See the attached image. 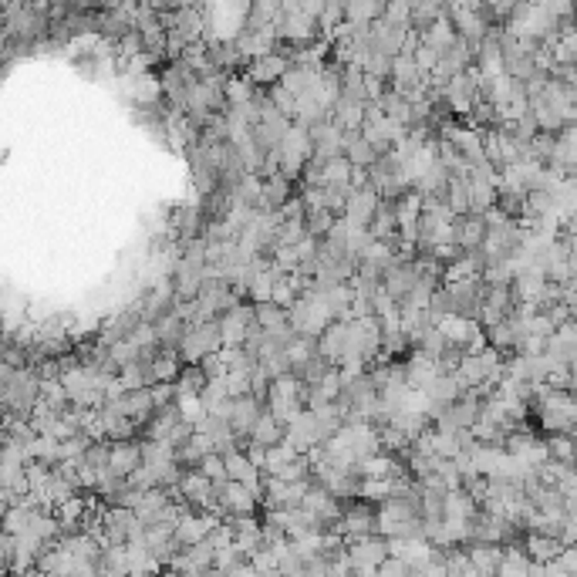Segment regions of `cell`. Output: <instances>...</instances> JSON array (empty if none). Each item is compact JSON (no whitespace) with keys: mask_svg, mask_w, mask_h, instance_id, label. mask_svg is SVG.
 <instances>
[{"mask_svg":"<svg viewBox=\"0 0 577 577\" xmlns=\"http://www.w3.org/2000/svg\"><path fill=\"white\" fill-rule=\"evenodd\" d=\"M287 314H291V324H294L297 335L314 338V341H321L324 331L335 324V314H331V308H328L324 294H318V291H314V281L308 284V291L297 297L294 308L287 310Z\"/></svg>","mask_w":577,"mask_h":577,"instance_id":"cell-1","label":"cell"},{"mask_svg":"<svg viewBox=\"0 0 577 577\" xmlns=\"http://www.w3.org/2000/svg\"><path fill=\"white\" fill-rule=\"evenodd\" d=\"M223 352V338H220V321H193L186 324L183 345H179V354H183L186 365H203V358Z\"/></svg>","mask_w":577,"mask_h":577,"instance_id":"cell-2","label":"cell"},{"mask_svg":"<svg viewBox=\"0 0 577 577\" xmlns=\"http://www.w3.org/2000/svg\"><path fill=\"white\" fill-rule=\"evenodd\" d=\"M318 34H321L318 21L304 14L301 4H284V14L277 21V38L281 41H287L291 48H308V44L321 41Z\"/></svg>","mask_w":577,"mask_h":577,"instance_id":"cell-3","label":"cell"},{"mask_svg":"<svg viewBox=\"0 0 577 577\" xmlns=\"http://www.w3.org/2000/svg\"><path fill=\"white\" fill-rule=\"evenodd\" d=\"M335 534L348 540H358V537H379V507L375 503H365V500H352L345 507V517L335 527Z\"/></svg>","mask_w":577,"mask_h":577,"instance_id":"cell-4","label":"cell"},{"mask_svg":"<svg viewBox=\"0 0 577 577\" xmlns=\"http://www.w3.org/2000/svg\"><path fill=\"white\" fill-rule=\"evenodd\" d=\"M345 547H348L352 574H372L389 561V540L385 537H358V540H348Z\"/></svg>","mask_w":577,"mask_h":577,"instance_id":"cell-5","label":"cell"},{"mask_svg":"<svg viewBox=\"0 0 577 577\" xmlns=\"http://www.w3.org/2000/svg\"><path fill=\"white\" fill-rule=\"evenodd\" d=\"M210 415L226 419V423L233 425V433H237L240 439H250L254 425L260 423V415H264V402H257L254 395H243V398H230L220 412H210Z\"/></svg>","mask_w":577,"mask_h":577,"instance_id":"cell-6","label":"cell"},{"mask_svg":"<svg viewBox=\"0 0 577 577\" xmlns=\"http://www.w3.org/2000/svg\"><path fill=\"white\" fill-rule=\"evenodd\" d=\"M284 442L291 446V450H297L301 456H310V452L318 450V446H324L328 442V436H324L321 423H318V415L310 412V408H304L301 415H297L294 423L287 425V436H284Z\"/></svg>","mask_w":577,"mask_h":577,"instance_id":"cell-7","label":"cell"},{"mask_svg":"<svg viewBox=\"0 0 577 577\" xmlns=\"http://www.w3.org/2000/svg\"><path fill=\"white\" fill-rule=\"evenodd\" d=\"M257 328V314H254V304H237L230 308L220 318V338H223V348L226 345H247L250 331Z\"/></svg>","mask_w":577,"mask_h":577,"instance_id":"cell-8","label":"cell"},{"mask_svg":"<svg viewBox=\"0 0 577 577\" xmlns=\"http://www.w3.org/2000/svg\"><path fill=\"white\" fill-rule=\"evenodd\" d=\"M216 500H220V510L223 513H233V517H254V510L260 507V500L254 496L250 486L243 483H216Z\"/></svg>","mask_w":577,"mask_h":577,"instance_id":"cell-9","label":"cell"},{"mask_svg":"<svg viewBox=\"0 0 577 577\" xmlns=\"http://www.w3.org/2000/svg\"><path fill=\"white\" fill-rule=\"evenodd\" d=\"M220 513H183L179 523H176V540H179V547H197L203 544L206 537L220 527Z\"/></svg>","mask_w":577,"mask_h":577,"instance_id":"cell-10","label":"cell"},{"mask_svg":"<svg viewBox=\"0 0 577 577\" xmlns=\"http://www.w3.org/2000/svg\"><path fill=\"white\" fill-rule=\"evenodd\" d=\"M547 170H554L557 176H577V126H567L564 132H557L554 139V153L547 159Z\"/></svg>","mask_w":577,"mask_h":577,"instance_id":"cell-11","label":"cell"},{"mask_svg":"<svg viewBox=\"0 0 577 577\" xmlns=\"http://www.w3.org/2000/svg\"><path fill=\"white\" fill-rule=\"evenodd\" d=\"M310 139H314V159H318V162H328V159L345 155V139H348V132L335 126V118H328V122L310 128Z\"/></svg>","mask_w":577,"mask_h":577,"instance_id":"cell-12","label":"cell"},{"mask_svg":"<svg viewBox=\"0 0 577 577\" xmlns=\"http://www.w3.org/2000/svg\"><path fill=\"white\" fill-rule=\"evenodd\" d=\"M254 314H257V328L260 331H267L270 338H277V341H287L294 338L297 331H294V324H291V314L284 308H277L274 301H267V304H254Z\"/></svg>","mask_w":577,"mask_h":577,"instance_id":"cell-13","label":"cell"},{"mask_svg":"<svg viewBox=\"0 0 577 577\" xmlns=\"http://www.w3.org/2000/svg\"><path fill=\"white\" fill-rule=\"evenodd\" d=\"M274 41H277V28H250L247 24V31L233 41V48L243 61H260V57L274 55Z\"/></svg>","mask_w":577,"mask_h":577,"instance_id":"cell-14","label":"cell"},{"mask_svg":"<svg viewBox=\"0 0 577 577\" xmlns=\"http://www.w3.org/2000/svg\"><path fill=\"white\" fill-rule=\"evenodd\" d=\"M442 375V365H439L436 358H429V354H419L412 352L406 362V385L412 392H429L436 379Z\"/></svg>","mask_w":577,"mask_h":577,"instance_id":"cell-15","label":"cell"},{"mask_svg":"<svg viewBox=\"0 0 577 577\" xmlns=\"http://www.w3.org/2000/svg\"><path fill=\"white\" fill-rule=\"evenodd\" d=\"M419 267H415V260H406V257H398L392 267L385 270V277H381V284L389 287V294L395 297V301H406L408 294H412V287L419 284Z\"/></svg>","mask_w":577,"mask_h":577,"instance_id":"cell-16","label":"cell"},{"mask_svg":"<svg viewBox=\"0 0 577 577\" xmlns=\"http://www.w3.org/2000/svg\"><path fill=\"white\" fill-rule=\"evenodd\" d=\"M287 68H291V57L284 55V51H274V55L260 57V61H250L247 65V78L254 82V85H281V78L287 74Z\"/></svg>","mask_w":577,"mask_h":577,"instance_id":"cell-17","label":"cell"},{"mask_svg":"<svg viewBox=\"0 0 577 577\" xmlns=\"http://www.w3.org/2000/svg\"><path fill=\"white\" fill-rule=\"evenodd\" d=\"M381 206V197L379 189H352V197H348V206H345V220L352 226H372V220H375V213H379Z\"/></svg>","mask_w":577,"mask_h":577,"instance_id":"cell-18","label":"cell"},{"mask_svg":"<svg viewBox=\"0 0 577 577\" xmlns=\"http://www.w3.org/2000/svg\"><path fill=\"white\" fill-rule=\"evenodd\" d=\"M456 240H459V250L463 254H479L483 250V240H486V216H456Z\"/></svg>","mask_w":577,"mask_h":577,"instance_id":"cell-19","label":"cell"},{"mask_svg":"<svg viewBox=\"0 0 577 577\" xmlns=\"http://www.w3.org/2000/svg\"><path fill=\"white\" fill-rule=\"evenodd\" d=\"M520 547L527 550V557L534 564H554L557 557L564 554V540L561 537H550V534H523Z\"/></svg>","mask_w":577,"mask_h":577,"instance_id":"cell-20","label":"cell"},{"mask_svg":"<svg viewBox=\"0 0 577 577\" xmlns=\"http://www.w3.org/2000/svg\"><path fill=\"white\" fill-rule=\"evenodd\" d=\"M503 554H507V547H500V544H466V557H469V564H473L483 577L500 574Z\"/></svg>","mask_w":577,"mask_h":577,"instance_id":"cell-21","label":"cell"},{"mask_svg":"<svg viewBox=\"0 0 577 577\" xmlns=\"http://www.w3.org/2000/svg\"><path fill=\"white\" fill-rule=\"evenodd\" d=\"M365 115H368V101L352 99V95H341L338 105L331 109L335 126L345 128V132H362V128H365Z\"/></svg>","mask_w":577,"mask_h":577,"instance_id":"cell-22","label":"cell"},{"mask_svg":"<svg viewBox=\"0 0 577 577\" xmlns=\"http://www.w3.org/2000/svg\"><path fill=\"white\" fill-rule=\"evenodd\" d=\"M142 466V442L126 439V442H112V473L118 479H132V473Z\"/></svg>","mask_w":577,"mask_h":577,"instance_id":"cell-23","label":"cell"},{"mask_svg":"<svg viewBox=\"0 0 577 577\" xmlns=\"http://www.w3.org/2000/svg\"><path fill=\"white\" fill-rule=\"evenodd\" d=\"M345 159L352 162L354 170H372V166L381 159V153L362 136V132H348V139H345Z\"/></svg>","mask_w":577,"mask_h":577,"instance_id":"cell-24","label":"cell"},{"mask_svg":"<svg viewBox=\"0 0 577 577\" xmlns=\"http://www.w3.org/2000/svg\"><path fill=\"white\" fill-rule=\"evenodd\" d=\"M321 71L324 68H301V65H291L287 74L281 78V88L284 92H291L294 99H304V95H310L314 85L321 82Z\"/></svg>","mask_w":577,"mask_h":577,"instance_id":"cell-25","label":"cell"},{"mask_svg":"<svg viewBox=\"0 0 577 577\" xmlns=\"http://www.w3.org/2000/svg\"><path fill=\"white\" fill-rule=\"evenodd\" d=\"M456 41H459V31L452 28L450 17H439L433 28L423 31V44L425 48H433V51H439V55H446Z\"/></svg>","mask_w":577,"mask_h":577,"instance_id":"cell-26","label":"cell"},{"mask_svg":"<svg viewBox=\"0 0 577 577\" xmlns=\"http://www.w3.org/2000/svg\"><path fill=\"white\" fill-rule=\"evenodd\" d=\"M284 354H287V362H291V372H301L304 365H310L321 348H318V341L314 338H304V335H294V338L284 345Z\"/></svg>","mask_w":577,"mask_h":577,"instance_id":"cell-27","label":"cell"},{"mask_svg":"<svg viewBox=\"0 0 577 577\" xmlns=\"http://www.w3.org/2000/svg\"><path fill=\"white\" fill-rule=\"evenodd\" d=\"M284 436H287V425H281L274 415H270L267 408H264L260 423H257L254 433H250V442L264 446V450H274V446H281V442H284Z\"/></svg>","mask_w":577,"mask_h":577,"instance_id":"cell-28","label":"cell"},{"mask_svg":"<svg viewBox=\"0 0 577 577\" xmlns=\"http://www.w3.org/2000/svg\"><path fill=\"white\" fill-rule=\"evenodd\" d=\"M446 517L450 520H476L479 503L466 490H450L446 493Z\"/></svg>","mask_w":577,"mask_h":577,"instance_id":"cell-29","label":"cell"},{"mask_svg":"<svg viewBox=\"0 0 577 577\" xmlns=\"http://www.w3.org/2000/svg\"><path fill=\"white\" fill-rule=\"evenodd\" d=\"M99 577H132V567H128V547L101 550Z\"/></svg>","mask_w":577,"mask_h":577,"instance_id":"cell-30","label":"cell"},{"mask_svg":"<svg viewBox=\"0 0 577 577\" xmlns=\"http://www.w3.org/2000/svg\"><path fill=\"white\" fill-rule=\"evenodd\" d=\"M223 95H226V105L237 109V105H250L257 99V88L247 74H230L223 85Z\"/></svg>","mask_w":577,"mask_h":577,"instance_id":"cell-31","label":"cell"},{"mask_svg":"<svg viewBox=\"0 0 577 577\" xmlns=\"http://www.w3.org/2000/svg\"><path fill=\"white\" fill-rule=\"evenodd\" d=\"M547 442V456L554 463H567V466H577V442L571 433H561V436H544Z\"/></svg>","mask_w":577,"mask_h":577,"instance_id":"cell-32","label":"cell"},{"mask_svg":"<svg viewBox=\"0 0 577 577\" xmlns=\"http://www.w3.org/2000/svg\"><path fill=\"white\" fill-rule=\"evenodd\" d=\"M381 14H385V4H379V0H352V4H345V17L352 24H375Z\"/></svg>","mask_w":577,"mask_h":577,"instance_id":"cell-33","label":"cell"},{"mask_svg":"<svg viewBox=\"0 0 577 577\" xmlns=\"http://www.w3.org/2000/svg\"><path fill=\"white\" fill-rule=\"evenodd\" d=\"M179 423H183V419H179V412H176V406H172V408H162V412H155L153 419L145 423V433H149L145 439H170L172 433H176V425H179Z\"/></svg>","mask_w":577,"mask_h":577,"instance_id":"cell-34","label":"cell"},{"mask_svg":"<svg viewBox=\"0 0 577 577\" xmlns=\"http://www.w3.org/2000/svg\"><path fill=\"white\" fill-rule=\"evenodd\" d=\"M446 203L456 216H469V176H452L450 189H446Z\"/></svg>","mask_w":577,"mask_h":577,"instance_id":"cell-35","label":"cell"},{"mask_svg":"<svg viewBox=\"0 0 577 577\" xmlns=\"http://www.w3.org/2000/svg\"><path fill=\"white\" fill-rule=\"evenodd\" d=\"M297 459H301V452L291 450L287 442H281V446H274V450H267V463H264V476H281L287 466H294Z\"/></svg>","mask_w":577,"mask_h":577,"instance_id":"cell-36","label":"cell"},{"mask_svg":"<svg viewBox=\"0 0 577 577\" xmlns=\"http://www.w3.org/2000/svg\"><path fill=\"white\" fill-rule=\"evenodd\" d=\"M176 412H179V419L189 423L193 429L210 415V408L203 406V398H199V395H179V398H176Z\"/></svg>","mask_w":577,"mask_h":577,"instance_id":"cell-37","label":"cell"},{"mask_svg":"<svg viewBox=\"0 0 577 577\" xmlns=\"http://www.w3.org/2000/svg\"><path fill=\"white\" fill-rule=\"evenodd\" d=\"M206 372H203V365H186L183 375L176 379V392L179 395H199L203 389H206Z\"/></svg>","mask_w":577,"mask_h":577,"instance_id":"cell-38","label":"cell"},{"mask_svg":"<svg viewBox=\"0 0 577 577\" xmlns=\"http://www.w3.org/2000/svg\"><path fill=\"white\" fill-rule=\"evenodd\" d=\"M199 398H203V406L210 408V412H220V408L230 402V389H226V375L223 379H210L206 381V389L199 392Z\"/></svg>","mask_w":577,"mask_h":577,"instance_id":"cell-39","label":"cell"},{"mask_svg":"<svg viewBox=\"0 0 577 577\" xmlns=\"http://www.w3.org/2000/svg\"><path fill=\"white\" fill-rule=\"evenodd\" d=\"M446 348H450V341L442 338V331H439V328H429L423 338L415 341V352L429 354V358H436V362L442 358V354H446Z\"/></svg>","mask_w":577,"mask_h":577,"instance_id":"cell-40","label":"cell"},{"mask_svg":"<svg viewBox=\"0 0 577 577\" xmlns=\"http://www.w3.org/2000/svg\"><path fill=\"white\" fill-rule=\"evenodd\" d=\"M304 223H308V233H310V237L328 240V233H331V226L338 223V220H335V213H331V210H318V213H308V220H304Z\"/></svg>","mask_w":577,"mask_h":577,"instance_id":"cell-41","label":"cell"},{"mask_svg":"<svg viewBox=\"0 0 577 577\" xmlns=\"http://www.w3.org/2000/svg\"><path fill=\"white\" fill-rule=\"evenodd\" d=\"M270 260H274L284 274H301V267H304V260H301V254H297V247H274Z\"/></svg>","mask_w":577,"mask_h":577,"instance_id":"cell-42","label":"cell"},{"mask_svg":"<svg viewBox=\"0 0 577 577\" xmlns=\"http://www.w3.org/2000/svg\"><path fill=\"white\" fill-rule=\"evenodd\" d=\"M385 21L389 24H398V28H412V4L406 0H395V4H385Z\"/></svg>","mask_w":577,"mask_h":577,"instance_id":"cell-43","label":"cell"},{"mask_svg":"<svg viewBox=\"0 0 577 577\" xmlns=\"http://www.w3.org/2000/svg\"><path fill=\"white\" fill-rule=\"evenodd\" d=\"M270 101H274V105H277V112L287 115L291 122H294V118H297V99H294V95H291V92H284L281 85H274V88H270Z\"/></svg>","mask_w":577,"mask_h":577,"instance_id":"cell-44","label":"cell"},{"mask_svg":"<svg viewBox=\"0 0 577 577\" xmlns=\"http://www.w3.org/2000/svg\"><path fill=\"white\" fill-rule=\"evenodd\" d=\"M199 473L206 479H213V483H226V459L213 452V456H206V459L199 463Z\"/></svg>","mask_w":577,"mask_h":577,"instance_id":"cell-45","label":"cell"},{"mask_svg":"<svg viewBox=\"0 0 577 577\" xmlns=\"http://www.w3.org/2000/svg\"><path fill=\"white\" fill-rule=\"evenodd\" d=\"M250 375H254V372H226L230 398H243V395H250Z\"/></svg>","mask_w":577,"mask_h":577,"instance_id":"cell-46","label":"cell"},{"mask_svg":"<svg viewBox=\"0 0 577 577\" xmlns=\"http://www.w3.org/2000/svg\"><path fill=\"white\" fill-rule=\"evenodd\" d=\"M554 564L561 567L564 574H577V544H574V547H564V554Z\"/></svg>","mask_w":577,"mask_h":577,"instance_id":"cell-47","label":"cell"},{"mask_svg":"<svg viewBox=\"0 0 577 577\" xmlns=\"http://www.w3.org/2000/svg\"><path fill=\"white\" fill-rule=\"evenodd\" d=\"M203 372H206V379H223L226 375V365L220 354H210V358H203Z\"/></svg>","mask_w":577,"mask_h":577,"instance_id":"cell-48","label":"cell"},{"mask_svg":"<svg viewBox=\"0 0 577 577\" xmlns=\"http://www.w3.org/2000/svg\"><path fill=\"white\" fill-rule=\"evenodd\" d=\"M379 577H408V567L402 561H395V557H389V561L379 567Z\"/></svg>","mask_w":577,"mask_h":577,"instance_id":"cell-49","label":"cell"},{"mask_svg":"<svg viewBox=\"0 0 577 577\" xmlns=\"http://www.w3.org/2000/svg\"><path fill=\"white\" fill-rule=\"evenodd\" d=\"M247 456H250V463L257 466V469H264V463H267V450L264 446H257V442H247Z\"/></svg>","mask_w":577,"mask_h":577,"instance_id":"cell-50","label":"cell"},{"mask_svg":"<svg viewBox=\"0 0 577 577\" xmlns=\"http://www.w3.org/2000/svg\"><path fill=\"white\" fill-rule=\"evenodd\" d=\"M352 577H379V571H372V574H352Z\"/></svg>","mask_w":577,"mask_h":577,"instance_id":"cell-51","label":"cell"}]
</instances>
